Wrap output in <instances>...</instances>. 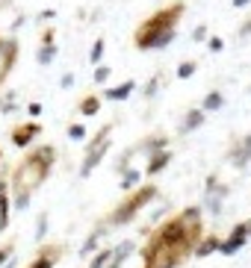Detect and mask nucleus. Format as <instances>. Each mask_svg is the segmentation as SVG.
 Segmentation results:
<instances>
[{
	"label": "nucleus",
	"mask_w": 251,
	"mask_h": 268,
	"mask_svg": "<svg viewBox=\"0 0 251 268\" xmlns=\"http://www.w3.org/2000/svg\"><path fill=\"white\" fill-rule=\"evenodd\" d=\"M68 139H74V141H83V139H89V130H86V124H80V121H74V124H68Z\"/></svg>",
	"instance_id": "obj_27"
},
{
	"label": "nucleus",
	"mask_w": 251,
	"mask_h": 268,
	"mask_svg": "<svg viewBox=\"0 0 251 268\" xmlns=\"http://www.w3.org/2000/svg\"><path fill=\"white\" fill-rule=\"evenodd\" d=\"M53 59H56V45H38V50H36L38 65H50Z\"/></svg>",
	"instance_id": "obj_23"
},
{
	"label": "nucleus",
	"mask_w": 251,
	"mask_h": 268,
	"mask_svg": "<svg viewBox=\"0 0 251 268\" xmlns=\"http://www.w3.org/2000/svg\"><path fill=\"white\" fill-rule=\"evenodd\" d=\"M248 92H251V86H248Z\"/></svg>",
	"instance_id": "obj_42"
},
{
	"label": "nucleus",
	"mask_w": 251,
	"mask_h": 268,
	"mask_svg": "<svg viewBox=\"0 0 251 268\" xmlns=\"http://www.w3.org/2000/svg\"><path fill=\"white\" fill-rule=\"evenodd\" d=\"M109 77H112V68H109V65H104V62H101V65H95V74H92V80H95L98 86H104Z\"/></svg>",
	"instance_id": "obj_28"
},
{
	"label": "nucleus",
	"mask_w": 251,
	"mask_h": 268,
	"mask_svg": "<svg viewBox=\"0 0 251 268\" xmlns=\"http://www.w3.org/2000/svg\"><path fill=\"white\" fill-rule=\"evenodd\" d=\"M104 233H107V227H104V224H98L95 230H92V233L86 236V242H83V248H80V257H89V254H92V251H95L98 245H101V239H104Z\"/></svg>",
	"instance_id": "obj_19"
},
{
	"label": "nucleus",
	"mask_w": 251,
	"mask_h": 268,
	"mask_svg": "<svg viewBox=\"0 0 251 268\" xmlns=\"http://www.w3.org/2000/svg\"><path fill=\"white\" fill-rule=\"evenodd\" d=\"M225 198H227V186L219 183V174H210L207 183H204V210L210 212V215H222Z\"/></svg>",
	"instance_id": "obj_8"
},
{
	"label": "nucleus",
	"mask_w": 251,
	"mask_h": 268,
	"mask_svg": "<svg viewBox=\"0 0 251 268\" xmlns=\"http://www.w3.org/2000/svg\"><path fill=\"white\" fill-rule=\"evenodd\" d=\"M230 3H234V9H242V6H248L251 0H230Z\"/></svg>",
	"instance_id": "obj_40"
},
{
	"label": "nucleus",
	"mask_w": 251,
	"mask_h": 268,
	"mask_svg": "<svg viewBox=\"0 0 251 268\" xmlns=\"http://www.w3.org/2000/svg\"><path fill=\"white\" fill-rule=\"evenodd\" d=\"M45 236H48V212H38V218H36V242H45Z\"/></svg>",
	"instance_id": "obj_29"
},
{
	"label": "nucleus",
	"mask_w": 251,
	"mask_h": 268,
	"mask_svg": "<svg viewBox=\"0 0 251 268\" xmlns=\"http://www.w3.org/2000/svg\"><path fill=\"white\" fill-rule=\"evenodd\" d=\"M160 86H163V74H154L151 80L145 83L142 97H145V100H154V97H157V92H160Z\"/></svg>",
	"instance_id": "obj_24"
},
{
	"label": "nucleus",
	"mask_w": 251,
	"mask_h": 268,
	"mask_svg": "<svg viewBox=\"0 0 251 268\" xmlns=\"http://www.w3.org/2000/svg\"><path fill=\"white\" fill-rule=\"evenodd\" d=\"M204 121H207V112H204L201 106H192L183 112V118L178 121V136H189L195 133L198 127H204Z\"/></svg>",
	"instance_id": "obj_13"
},
{
	"label": "nucleus",
	"mask_w": 251,
	"mask_h": 268,
	"mask_svg": "<svg viewBox=\"0 0 251 268\" xmlns=\"http://www.w3.org/2000/svg\"><path fill=\"white\" fill-rule=\"evenodd\" d=\"M160 198V186L157 183H145V186H136L133 192H127L124 198L112 207V210L104 215V227L107 230H112V227H127L130 221H136L139 218V212H145L154 200Z\"/></svg>",
	"instance_id": "obj_4"
},
{
	"label": "nucleus",
	"mask_w": 251,
	"mask_h": 268,
	"mask_svg": "<svg viewBox=\"0 0 251 268\" xmlns=\"http://www.w3.org/2000/svg\"><path fill=\"white\" fill-rule=\"evenodd\" d=\"M204 230V210L201 207H186L178 215H171L160 224L139 248L142 268H180L195 254L198 239Z\"/></svg>",
	"instance_id": "obj_1"
},
{
	"label": "nucleus",
	"mask_w": 251,
	"mask_h": 268,
	"mask_svg": "<svg viewBox=\"0 0 251 268\" xmlns=\"http://www.w3.org/2000/svg\"><path fill=\"white\" fill-rule=\"evenodd\" d=\"M42 136V124L38 121H21V124H15L12 133H9V141H12L18 151H24V148H30L33 141Z\"/></svg>",
	"instance_id": "obj_9"
},
{
	"label": "nucleus",
	"mask_w": 251,
	"mask_h": 268,
	"mask_svg": "<svg viewBox=\"0 0 251 268\" xmlns=\"http://www.w3.org/2000/svg\"><path fill=\"white\" fill-rule=\"evenodd\" d=\"M133 251H136V242H133V239H124L119 245H112V257H109L107 268H124V262L133 257Z\"/></svg>",
	"instance_id": "obj_15"
},
{
	"label": "nucleus",
	"mask_w": 251,
	"mask_h": 268,
	"mask_svg": "<svg viewBox=\"0 0 251 268\" xmlns=\"http://www.w3.org/2000/svg\"><path fill=\"white\" fill-rule=\"evenodd\" d=\"M12 224V195H9V180L0 174V233H6Z\"/></svg>",
	"instance_id": "obj_12"
},
{
	"label": "nucleus",
	"mask_w": 251,
	"mask_h": 268,
	"mask_svg": "<svg viewBox=\"0 0 251 268\" xmlns=\"http://www.w3.org/2000/svg\"><path fill=\"white\" fill-rule=\"evenodd\" d=\"M53 18H56V9H45L42 15H38V21H42V24H45V21H53Z\"/></svg>",
	"instance_id": "obj_37"
},
{
	"label": "nucleus",
	"mask_w": 251,
	"mask_h": 268,
	"mask_svg": "<svg viewBox=\"0 0 251 268\" xmlns=\"http://www.w3.org/2000/svg\"><path fill=\"white\" fill-rule=\"evenodd\" d=\"M18 53H21L18 38H15V35H0V89L9 80L15 62H18Z\"/></svg>",
	"instance_id": "obj_7"
},
{
	"label": "nucleus",
	"mask_w": 251,
	"mask_h": 268,
	"mask_svg": "<svg viewBox=\"0 0 251 268\" xmlns=\"http://www.w3.org/2000/svg\"><path fill=\"white\" fill-rule=\"evenodd\" d=\"M12 109H15V94L9 92L0 97V112H12Z\"/></svg>",
	"instance_id": "obj_33"
},
{
	"label": "nucleus",
	"mask_w": 251,
	"mask_h": 268,
	"mask_svg": "<svg viewBox=\"0 0 251 268\" xmlns=\"http://www.w3.org/2000/svg\"><path fill=\"white\" fill-rule=\"evenodd\" d=\"M207 50L210 53H222L225 50V38L222 35H207Z\"/></svg>",
	"instance_id": "obj_31"
},
{
	"label": "nucleus",
	"mask_w": 251,
	"mask_h": 268,
	"mask_svg": "<svg viewBox=\"0 0 251 268\" xmlns=\"http://www.w3.org/2000/svg\"><path fill=\"white\" fill-rule=\"evenodd\" d=\"M101 106H104V100H101V94H83L80 97V104H77V115L80 118H95L98 112H101Z\"/></svg>",
	"instance_id": "obj_18"
},
{
	"label": "nucleus",
	"mask_w": 251,
	"mask_h": 268,
	"mask_svg": "<svg viewBox=\"0 0 251 268\" xmlns=\"http://www.w3.org/2000/svg\"><path fill=\"white\" fill-rule=\"evenodd\" d=\"M104 53H107V42H104V38H95V45L89 50V62H92V65H101Z\"/></svg>",
	"instance_id": "obj_25"
},
{
	"label": "nucleus",
	"mask_w": 251,
	"mask_h": 268,
	"mask_svg": "<svg viewBox=\"0 0 251 268\" xmlns=\"http://www.w3.org/2000/svg\"><path fill=\"white\" fill-rule=\"evenodd\" d=\"M227 162L234 168H248L251 165V133L242 136V139H230V148H227Z\"/></svg>",
	"instance_id": "obj_10"
},
{
	"label": "nucleus",
	"mask_w": 251,
	"mask_h": 268,
	"mask_svg": "<svg viewBox=\"0 0 251 268\" xmlns=\"http://www.w3.org/2000/svg\"><path fill=\"white\" fill-rule=\"evenodd\" d=\"M136 186H142V168H127V171L121 174V192L127 195V192H133Z\"/></svg>",
	"instance_id": "obj_20"
},
{
	"label": "nucleus",
	"mask_w": 251,
	"mask_h": 268,
	"mask_svg": "<svg viewBox=\"0 0 251 268\" xmlns=\"http://www.w3.org/2000/svg\"><path fill=\"white\" fill-rule=\"evenodd\" d=\"M62 251L65 248L60 242H45V245L38 248V254L30 259V265L27 268H56V262L62 259Z\"/></svg>",
	"instance_id": "obj_11"
},
{
	"label": "nucleus",
	"mask_w": 251,
	"mask_h": 268,
	"mask_svg": "<svg viewBox=\"0 0 251 268\" xmlns=\"http://www.w3.org/2000/svg\"><path fill=\"white\" fill-rule=\"evenodd\" d=\"M192 42H207V24H198L192 30Z\"/></svg>",
	"instance_id": "obj_34"
},
{
	"label": "nucleus",
	"mask_w": 251,
	"mask_h": 268,
	"mask_svg": "<svg viewBox=\"0 0 251 268\" xmlns=\"http://www.w3.org/2000/svg\"><path fill=\"white\" fill-rule=\"evenodd\" d=\"M38 45H56V27L48 24L45 30H42V38H38Z\"/></svg>",
	"instance_id": "obj_30"
},
{
	"label": "nucleus",
	"mask_w": 251,
	"mask_h": 268,
	"mask_svg": "<svg viewBox=\"0 0 251 268\" xmlns=\"http://www.w3.org/2000/svg\"><path fill=\"white\" fill-rule=\"evenodd\" d=\"M219 245H222V236H219V233H204L201 239H198V245H195V254H192V257H195V259H207L210 254L219 251Z\"/></svg>",
	"instance_id": "obj_16"
},
{
	"label": "nucleus",
	"mask_w": 251,
	"mask_h": 268,
	"mask_svg": "<svg viewBox=\"0 0 251 268\" xmlns=\"http://www.w3.org/2000/svg\"><path fill=\"white\" fill-rule=\"evenodd\" d=\"M109 257H112V245H107V248H101V251H95V254H92V259H89V268H107Z\"/></svg>",
	"instance_id": "obj_22"
},
{
	"label": "nucleus",
	"mask_w": 251,
	"mask_h": 268,
	"mask_svg": "<svg viewBox=\"0 0 251 268\" xmlns=\"http://www.w3.org/2000/svg\"><path fill=\"white\" fill-rule=\"evenodd\" d=\"M0 162H3V151H0Z\"/></svg>",
	"instance_id": "obj_41"
},
{
	"label": "nucleus",
	"mask_w": 251,
	"mask_h": 268,
	"mask_svg": "<svg viewBox=\"0 0 251 268\" xmlns=\"http://www.w3.org/2000/svg\"><path fill=\"white\" fill-rule=\"evenodd\" d=\"M112 130H115V121L104 124V127L92 136V141L86 145L83 162H80V177H83V180H86V177H92V171L104 162V156L109 153V148H112Z\"/></svg>",
	"instance_id": "obj_5"
},
{
	"label": "nucleus",
	"mask_w": 251,
	"mask_h": 268,
	"mask_svg": "<svg viewBox=\"0 0 251 268\" xmlns=\"http://www.w3.org/2000/svg\"><path fill=\"white\" fill-rule=\"evenodd\" d=\"M136 92V80H124L119 86H109L101 92V100H112V104H121V100H127L130 94Z\"/></svg>",
	"instance_id": "obj_14"
},
{
	"label": "nucleus",
	"mask_w": 251,
	"mask_h": 268,
	"mask_svg": "<svg viewBox=\"0 0 251 268\" xmlns=\"http://www.w3.org/2000/svg\"><path fill=\"white\" fill-rule=\"evenodd\" d=\"M24 21H27L24 15H18V18H15V21H12V30H18V27H24Z\"/></svg>",
	"instance_id": "obj_39"
},
{
	"label": "nucleus",
	"mask_w": 251,
	"mask_h": 268,
	"mask_svg": "<svg viewBox=\"0 0 251 268\" xmlns=\"http://www.w3.org/2000/svg\"><path fill=\"white\" fill-rule=\"evenodd\" d=\"M222 106H225V94H222V92H216V89H213V92L204 94V100H201L204 112H219Z\"/></svg>",
	"instance_id": "obj_21"
},
{
	"label": "nucleus",
	"mask_w": 251,
	"mask_h": 268,
	"mask_svg": "<svg viewBox=\"0 0 251 268\" xmlns=\"http://www.w3.org/2000/svg\"><path fill=\"white\" fill-rule=\"evenodd\" d=\"M12 254H15V242H6V245H0V268L6 265L9 259H12Z\"/></svg>",
	"instance_id": "obj_32"
},
{
	"label": "nucleus",
	"mask_w": 251,
	"mask_h": 268,
	"mask_svg": "<svg viewBox=\"0 0 251 268\" xmlns=\"http://www.w3.org/2000/svg\"><path fill=\"white\" fill-rule=\"evenodd\" d=\"M248 35H251V15L242 21V27H239V38H248Z\"/></svg>",
	"instance_id": "obj_35"
},
{
	"label": "nucleus",
	"mask_w": 251,
	"mask_h": 268,
	"mask_svg": "<svg viewBox=\"0 0 251 268\" xmlns=\"http://www.w3.org/2000/svg\"><path fill=\"white\" fill-rule=\"evenodd\" d=\"M168 165H171V151H160V153H154V156H148V165H145V171L142 174H148V177H157V174H163Z\"/></svg>",
	"instance_id": "obj_17"
},
{
	"label": "nucleus",
	"mask_w": 251,
	"mask_h": 268,
	"mask_svg": "<svg viewBox=\"0 0 251 268\" xmlns=\"http://www.w3.org/2000/svg\"><path fill=\"white\" fill-rule=\"evenodd\" d=\"M248 239H251V218H245V221H237L234 227H230V233L222 236L219 254H222V257H234V254H239L242 248L248 245Z\"/></svg>",
	"instance_id": "obj_6"
},
{
	"label": "nucleus",
	"mask_w": 251,
	"mask_h": 268,
	"mask_svg": "<svg viewBox=\"0 0 251 268\" xmlns=\"http://www.w3.org/2000/svg\"><path fill=\"white\" fill-rule=\"evenodd\" d=\"M60 86H62V89H71V86H74V74H62Z\"/></svg>",
	"instance_id": "obj_38"
},
{
	"label": "nucleus",
	"mask_w": 251,
	"mask_h": 268,
	"mask_svg": "<svg viewBox=\"0 0 251 268\" xmlns=\"http://www.w3.org/2000/svg\"><path fill=\"white\" fill-rule=\"evenodd\" d=\"M183 12H186V3L175 0L163 9H157L154 15H148L133 33L136 50H163V47H168L178 35V24L183 18Z\"/></svg>",
	"instance_id": "obj_3"
},
{
	"label": "nucleus",
	"mask_w": 251,
	"mask_h": 268,
	"mask_svg": "<svg viewBox=\"0 0 251 268\" xmlns=\"http://www.w3.org/2000/svg\"><path fill=\"white\" fill-rule=\"evenodd\" d=\"M27 112H30L33 118H38V115H42V104H36V100H33V104H27Z\"/></svg>",
	"instance_id": "obj_36"
},
{
	"label": "nucleus",
	"mask_w": 251,
	"mask_h": 268,
	"mask_svg": "<svg viewBox=\"0 0 251 268\" xmlns=\"http://www.w3.org/2000/svg\"><path fill=\"white\" fill-rule=\"evenodd\" d=\"M195 68H198V62H195V59H183L175 74H178V80H189L192 74H195Z\"/></svg>",
	"instance_id": "obj_26"
},
{
	"label": "nucleus",
	"mask_w": 251,
	"mask_h": 268,
	"mask_svg": "<svg viewBox=\"0 0 251 268\" xmlns=\"http://www.w3.org/2000/svg\"><path fill=\"white\" fill-rule=\"evenodd\" d=\"M56 165V148L53 145H36L15 162L9 171V195H12V212H24L38 189L48 183Z\"/></svg>",
	"instance_id": "obj_2"
}]
</instances>
